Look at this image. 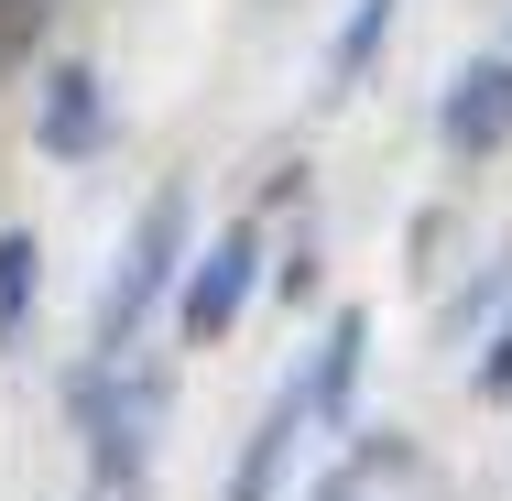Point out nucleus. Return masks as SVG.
<instances>
[{"label":"nucleus","mask_w":512,"mask_h":501,"mask_svg":"<svg viewBox=\"0 0 512 501\" xmlns=\"http://www.w3.org/2000/svg\"><path fill=\"white\" fill-rule=\"evenodd\" d=\"M186 262H197V251H186V197L164 186V197L142 207L131 251L109 262V284H99V360H109V371H120V349L142 338V316H153V305L186 284Z\"/></svg>","instance_id":"f257e3e1"},{"label":"nucleus","mask_w":512,"mask_h":501,"mask_svg":"<svg viewBox=\"0 0 512 501\" xmlns=\"http://www.w3.org/2000/svg\"><path fill=\"white\" fill-rule=\"evenodd\" d=\"M251 273H262V229H251V218H229V229L207 240L197 262H186V305H175V316H186V338H197V349L240 327V305H251Z\"/></svg>","instance_id":"f03ea898"},{"label":"nucleus","mask_w":512,"mask_h":501,"mask_svg":"<svg viewBox=\"0 0 512 501\" xmlns=\"http://www.w3.org/2000/svg\"><path fill=\"white\" fill-rule=\"evenodd\" d=\"M153 425H164V371H99L88 382V436H99L109 480H131L153 458Z\"/></svg>","instance_id":"7ed1b4c3"},{"label":"nucleus","mask_w":512,"mask_h":501,"mask_svg":"<svg viewBox=\"0 0 512 501\" xmlns=\"http://www.w3.org/2000/svg\"><path fill=\"white\" fill-rule=\"evenodd\" d=\"M436 131H447L458 153H502V142H512V55H469V66L447 77Z\"/></svg>","instance_id":"20e7f679"},{"label":"nucleus","mask_w":512,"mask_h":501,"mask_svg":"<svg viewBox=\"0 0 512 501\" xmlns=\"http://www.w3.org/2000/svg\"><path fill=\"white\" fill-rule=\"evenodd\" d=\"M360 349H371V316H360V305H338V316H327V338L306 349V371L284 382V403H295L306 425H327V414L349 403V382H360Z\"/></svg>","instance_id":"39448f33"},{"label":"nucleus","mask_w":512,"mask_h":501,"mask_svg":"<svg viewBox=\"0 0 512 501\" xmlns=\"http://www.w3.org/2000/svg\"><path fill=\"white\" fill-rule=\"evenodd\" d=\"M44 153H99V131H109V99H99V66H55L44 77Z\"/></svg>","instance_id":"423d86ee"},{"label":"nucleus","mask_w":512,"mask_h":501,"mask_svg":"<svg viewBox=\"0 0 512 501\" xmlns=\"http://www.w3.org/2000/svg\"><path fill=\"white\" fill-rule=\"evenodd\" d=\"M306 436H316V425H306V414H295L284 393H273V414L251 425V458H240V480H229V501H273V480H284V458H295Z\"/></svg>","instance_id":"0eeeda50"},{"label":"nucleus","mask_w":512,"mask_h":501,"mask_svg":"<svg viewBox=\"0 0 512 501\" xmlns=\"http://www.w3.org/2000/svg\"><path fill=\"white\" fill-rule=\"evenodd\" d=\"M33 284H44V251H33V229H11V240H0V349L22 338V316H33Z\"/></svg>","instance_id":"6e6552de"},{"label":"nucleus","mask_w":512,"mask_h":501,"mask_svg":"<svg viewBox=\"0 0 512 501\" xmlns=\"http://www.w3.org/2000/svg\"><path fill=\"white\" fill-rule=\"evenodd\" d=\"M382 33H393V0H360V11H349V33H338V55H327V77L349 88V77L371 66V44H382Z\"/></svg>","instance_id":"1a4fd4ad"},{"label":"nucleus","mask_w":512,"mask_h":501,"mask_svg":"<svg viewBox=\"0 0 512 501\" xmlns=\"http://www.w3.org/2000/svg\"><path fill=\"white\" fill-rule=\"evenodd\" d=\"M480 403H512V327L480 349Z\"/></svg>","instance_id":"9d476101"}]
</instances>
